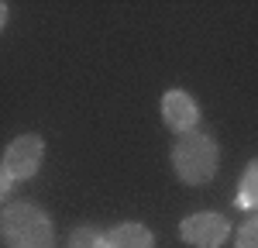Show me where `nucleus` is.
Returning <instances> with one entry per match:
<instances>
[{
  "mask_svg": "<svg viewBox=\"0 0 258 248\" xmlns=\"http://www.w3.org/2000/svg\"><path fill=\"white\" fill-rule=\"evenodd\" d=\"M162 117H165V124L182 138V135H193V131H197L200 107L186 90H165V97H162Z\"/></svg>",
  "mask_w": 258,
  "mask_h": 248,
  "instance_id": "39448f33",
  "label": "nucleus"
},
{
  "mask_svg": "<svg viewBox=\"0 0 258 248\" xmlns=\"http://www.w3.org/2000/svg\"><path fill=\"white\" fill-rule=\"evenodd\" d=\"M41 155H45V145L38 135H21L4 152V172H11L14 179H31L41 165Z\"/></svg>",
  "mask_w": 258,
  "mask_h": 248,
  "instance_id": "20e7f679",
  "label": "nucleus"
},
{
  "mask_svg": "<svg viewBox=\"0 0 258 248\" xmlns=\"http://www.w3.org/2000/svg\"><path fill=\"white\" fill-rule=\"evenodd\" d=\"M110 248H155V238L145 224H120L110 231Z\"/></svg>",
  "mask_w": 258,
  "mask_h": 248,
  "instance_id": "423d86ee",
  "label": "nucleus"
},
{
  "mask_svg": "<svg viewBox=\"0 0 258 248\" xmlns=\"http://www.w3.org/2000/svg\"><path fill=\"white\" fill-rule=\"evenodd\" d=\"M69 248H110V234H103L97 227H76L69 238Z\"/></svg>",
  "mask_w": 258,
  "mask_h": 248,
  "instance_id": "6e6552de",
  "label": "nucleus"
},
{
  "mask_svg": "<svg viewBox=\"0 0 258 248\" xmlns=\"http://www.w3.org/2000/svg\"><path fill=\"white\" fill-rule=\"evenodd\" d=\"M227 234H231L227 217H224V214H210V210L189 214V217L179 224V238H182L186 245H197V248H220Z\"/></svg>",
  "mask_w": 258,
  "mask_h": 248,
  "instance_id": "7ed1b4c3",
  "label": "nucleus"
},
{
  "mask_svg": "<svg viewBox=\"0 0 258 248\" xmlns=\"http://www.w3.org/2000/svg\"><path fill=\"white\" fill-rule=\"evenodd\" d=\"M4 241L11 248H52L55 231L35 204H11L4 210Z\"/></svg>",
  "mask_w": 258,
  "mask_h": 248,
  "instance_id": "f03ea898",
  "label": "nucleus"
},
{
  "mask_svg": "<svg viewBox=\"0 0 258 248\" xmlns=\"http://www.w3.org/2000/svg\"><path fill=\"white\" fill-rule=\"evenodd\" d=\"M234 248H258V217H248L234 234Z\"/></svg>",
  "mask_w": 258,
  "mask_h": 248,
  "instance_id": "1a4fd4ad",
  "label": "nucleus"
},
{
  "mask_svg": "<svg viewBox=\"0 0 258 248\" xmlns=\"http://www.w3.org/2000/svg\"><path fill=\"white\" fill-rule=\"evenodd\" d=\"M217 142L210 138V135H203V131H193V135H182L172 148V169H176V176L182 183L189 186H203L214 179V172H217Z\"/></svg>",
  "mask_w": 258,
  "mask_h": 248,
  "instance_id": "f257e3e1",
  "label": "nucleus"
},
{
  "mask_svg": "<svg viewBox=\"0 0 258 248\" xmlns=\"http://www.w3.org/2000/svg\"><path fill=\"white\" fill-rule=\"evenodd\" d=\"M238 207H241V210H258V159H251L248 169L241 172Z\"/></svg>",
  "mask_w": 258,
  "mask_h": 248,
  "instance_id": "0eeeda50",
  "label": "nucleus"
}]
</instances>
